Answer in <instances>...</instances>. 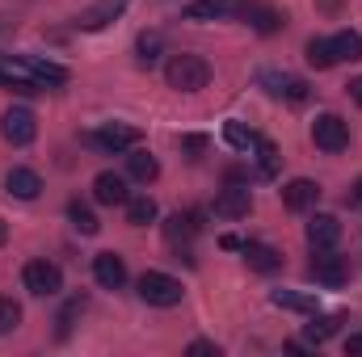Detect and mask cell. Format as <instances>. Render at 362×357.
<instances>
[{
	"label": "cell",
	"instance_id": "obj_40",
	"mask_svg": "<svg viewBox=\"0 0 362 357\" xmlns=\"http://www.w3.org/2000/svg\"><path fill=\"white\" fill-rule=\"evenodd\" d=\"M0 85H4V80H0Z\"/></svg>",
	"mask_w": 362,
	"mask_h": 357
},
{
	"label": "cell",
	"instance_id": "obj_10",
	"mask_svg": "<svg viewBox=\"0 0 362 357\" xmlns=\"http://www.w3.org/2000/svg\"><path fill=\"white\" fill-rule=\"evenodd\" d=\"M127 4H131V0H93L89 8L76 17V25H81V30H89V34H93V30H105L110 21H118V17L127 13Z\"/></svg>",
	"mask_w": 362,
	"mask_h": 357
},
{
	"label": "cell",
	"instance_id": "obj_5",
	"mask_svg": "<svg viewBox=\"0 0 362 357\" xmlns=\"http://www.w3.org/2000/svg\"><path fill=\"white\" fill-rule=\"evenodd\" d=\"M312 143H316L320 152H329V156L346 152V147H350V126H346V118H337V114H320V118L312 122Z\"/></svg>",
	"mask_w": 362,
	"mask_h": 357
},
{
	"label": "cell",
	"instance_id": "obj_33",
	"mask_svg": "<svg viewBox=\"0 0 362 357\" xmlns=\"http://www.w3.org/2000/svg\"><path fill=\"white\" fill-rule=\"evenodd\" d=\"M189 357H219V345L215 341H194L189 345Z\"/></svg>",
	"mask_w": 362,
	"mask_h": 357
},
{
	"label": "cell",
	"instance_id": "obj_25",
	"mask_svg": "<svg viewBox=\"0 0 362 357\" xmlns=\"http://www.w3.org/2000/svg\"><path fill=\"white\" fill-rule=\"evenodd\" d=\"M308 63H312L316 72L333 68V63H337V55H333V38H308Z\"/></svg>",
	"mask_w": 362,
	"mask_h": 357
},
{
	"label": "cell",
	"instance_id": "obj_8",
	"mask_svg": "<svg viewBox=\"0 0 362 357\" xmlns=\"http://www.w3.org/2000/svg\"><path fill=\"white\" fill-rule=\"evenodd\" d=\"M249 210H253V193H249V185L228 181V189L215 193V214H219V219H245Z\"/></svg>",
	"mask_w": 362,
	"mask_h": 357
},
{
	"label": "cell",
	"instance_id": "obj_27",
	"mask_svg": "<svg viewBox=\"0 0 362 357\" xmlns=\"http://www.w3.org/2000/svg\"><path fill=\"white\" fill-rule=\"evenodd\" d=\"M253 152H257V173H262V177H278V164H282V156H278V147H274L270 139H262V135H257Z\"/></svg>",
	"mask_w": 362,
	"mask_h": 357
},
{
	"label": "cell",
	"instance_id": "obj_15",
	"mask_svg": "<svg viewBox=\"0 0 362 357\" xmlns=\"http://www.w3.org/2000/svg\"><path fill=\"white\" fill-rule=\"evenodd\" d=\"M4 189H8V198H17V202H34V198L42 193V177H38L34 169H8V173H4Z\"/></svg>",
	"mask_w": 362,
	"mask_h": 357
},
{
	"label": "cell",
	"instance_id": "obj_31",
	"mask_svg": "<svg viewBox=\"0 0 362 357\" xmlns=\"http://www.w3.org/2000/svg\"><path fill=\"white\" fill-rule=\"evenodd\" d=\"M17 324H21V307H17L13 298H4V294H0V337L17 332Z\"/></svg>",
	"mask_w": 362,
	"mask_h": 357
},
{
	"label": "cell",
	"instance_id": "obj_22",
	"mask_svg": "<svg viewBox=\"0 0 362 357\" xmlns=\"http://www.w3.org/2000/svg\"><path fill=\"white\" fill-rule=\"evenodd\" d=\"M341 324H346V315H320V311H312V324L303 328V337H308V345H325L329 337H337Z\"/></svg>",
	"mask_w": 362,
	"mask_h": 357
},
{
	"label": "cell",
	"instance_id": "obj_7",
	"mask_svg": "<svg viewBox=\"0 0 362 357\" xmlns=\"http://www.w3.org/2000/svg\"><path fill=\"white\" fill-rule=\"evenodd\" d=\"M139 126H127V122H105L97 135H93V143L101 147V152H131V147H139Z\"/></svg>",
	"mask_w": 362,
	"mask_h": 357
},
{
	"label": "cell",
	"instance_id": "obj_12",
	"mask_svg": "<svg viewBox=\"0 0 362 357\" xmlns=\"http://www.w3.org/2000/svg\"><path fill=\"white\" fill-rule=\"evenodd\" d=\"M320 202V185L308 177H295L291 185H282V206L286 210H295V214H303V210H312Z\"/></svg>",
	"mask_w": 362,
	"mask_h": 357
},
{
	"label": "cell",
	"instance_id": "obj_35",
	"mask_svg": "<svg viewBox=\"0 0 362 357\" xmlns=\"http://www.w3.org/2000/svg\"><path fill=\"white\" fill-rule=\"evenodd\" d=\"M346 89H350V101H354V105L362 109V76H354V80H350Z\"/></svg>",
	"mask_w": 362,
	"mask_h": 357
},
{
	"label": "cell",
	"instance_id": "obj_38",
	"mask_svg": "<svg viewBox=\"0 0 362 357\" xmlns=\"http://www.w3.org/2000/svg\"><path fill=\"white\" fill-rule=\"evenodd\" d=\"M316 8H320V13H337V8H341V0H316Z\"/></svg>",
	"mask_w": 362,
	"mask_h": 357
},
{
	"label": "cell",
	"instance_id": "obj_39",
	"mask_svg": "<svg viewBox=\"0 0 362 357\" xmlns=\"http://www.w3.org/2000/svg\"><path fill=\"white\" fill-rule=\"evenodd\" d=\"M4 240H8V223L0 219V244H4Z\"/></svg>",
	"mask_w": 362,
	"mask_h": 357
},
{
	"label": "cell",
	"instance_id": "obj_26",
	"mask_svg": "<svg viewBox=\"0 0 362 357\" xmlns=\"http://www.w3.org/2000/svg\"><path fill=\"white\" fill-rule=\"evenodd\" d=\"M194 231H198L194 214H173V219H165V236H169V244H189Z\"/></svg>",
	"mask_w": 362,
	"mask_h": 357
},
{
	"label": "cell",
	"instance_id": "obj_1",
	"mask_svg": "<svg viewBox=\"0 0 362 357\" xmlns=\"http://www.w3.org/2000/svg\"><path fill=\"white\" fill-rule=\"evenodd\" d=\"M165 80H169V89H177V92H198L211 85V63L202 55L181 51V55H173L165 63Z\"/></svg>",
	"mask_w": 362,
	"mask_h": 357
},
{
	"label": "cell",
	"instance_id": "obj_32",
	"mask_svg": "<svg viewBox=\"0 0 362 357\" xmlns=\"http://www.w3.org/2000/svg\"><path fill=\"white\" fill-rule=\"evenodd\" d=\"M177 147L189 152V156H198V152H206V135H177Z\"/></svg>",
	"mask_w": 362,
	"mask_h": 357
},
{
	"label": "cell",
	"instance_id": "obj_28",
	"mask_svg": "<svg viewBox=\"0 0 362 357\" xmlns=\"http://www.w3.org/2000/svg\"><path fill=\"white\" fill-rule=\"evenodd\" d=\"M135 51H139V63H144V68H152V63L160 59V51H165V38H160L156 30H148V34H139Z\"/></svg>",
	"mask_w": 362,
	"mask_h": 357
},
{
	"label": "cell",
	"instance_id": "obj_37",
	"mask_svg": "<svg viewBox=\"0 0 362 357\" xmlns=\"http://www.w3.org/2000/svg\"><path fill=\"white\" fill-rule=\"evenodd\" d=\"M282 349H286V353H308V341H286Z\"/></svg>",
	"mask_w": 362,
	"mask_h": 357
},
{
	"label": "cell",
	"instance_id": "obj_21",
	"mask_svg": "<svg viewBox=\"0 0 362 357\" xmlns=\"http://www.w3.org/2000/svg\"><path fill=\"white\" fill-rule=\"evenodd\" d=\"M270 303H274V307H282V311H299V315H312V311H320L316 294H303V290H274Z\"/></svg>",
	"mask_w": 362,
	"mask_h": 357
},
{
	"label": "cell",
	"instance_id": "obj_4",
	"mask_svg": "<svg viewBox=\"0 0 362 357\" xmlns=\"http://www.w3.org/2000/svg\"><path fill=\"white\" fill-rule=\"evenodd\" d=\"M0 135H4V143H13V147L34 143V135H38L34 109H30V105H8V109L0 114Z\"/></svg>",
	"mask_w": 362,
	"mask_h": 357
},
{
	"label": "cell",
	"instance_id": "obj_17",
	"mask_svg": "<svg viewBox=\"0 0 362 357\" xmlns=\"http://www.w3.org/2000/svg\"><path fill=\"white\" fill-rule=\"evenodd\" d=\"M341 240V223L333 219V214H316L312 223H308V244L312 248H333Z\"/></svg>",
	"mask_w": 362,
	"mask_h": 357
},
{
	"label": "cell",
	"instance_id": "obj_14",
	"mask_svg": "<svg viewBox=\"0 0 362 357\" xmlns=\"http://www.w3.org/2000/svg\"><path fill=\"white\" fill-rule=\"evenodd\" d=\"M93 277H97V286L118 290V286L127 282V261H122L118 253H97V257H93Z\"/></svg>",
	"mask_w": 362,
	"mask_h": 357
},
{
	"label": "cell",
	"instance_id": "obj_29",
	"mask_svg": "<svg viewBox=\"0 0 362 357\" xmlns=\"http://www.w3.org/2000/svg\"><path fill=\"white\" fill-rule=\"evenodd\" d=\"M223 139H228L236 152H249V147L257 143V131H253V126H245V122H223Z\"/></svg>",
	"mask_w": 362,
	"mask_h": 357
},
{
	"label": "cell",
	"instance_id": "obj_23",
	"mask_svg": "<svg viewBox=\"0 0 362 357\" xmlns=\"http://www.w3.org/2000/svg\"><path fill=\"white\" fill-rule=\"evenodd\" d=\"M156 202L148 198V193H139V198H127V223L131 227H148V223H156Z\"/></svg>",
	"mask_w": 362,
	"mask_h": 357
},
{
	"label": "cell",
	"instance_id": "obj_2",
	"mask_svg": "<svg viewBox=\"0 0 362 357\" xmlns=\"http://www.w3.org/2000/svg\"><path fill=\"white\" fill-rule=\"evenodd\" d=\"M21 282H25V290L34 294V298H55L59 290H64V269L55 265V261H25L21 269Z\"/></svg>",
	"mask_w": 362,
	"mask_h": 357
},
{
	"label": "cell",
	"instance_id": "obj_19",
	"mask_svg": "<svg viewBox=\"0 0 362 357\" xmlns=\"http://www.w3.org/2000/svg\"><path fill=\"white\" fill-rule=\"evenodd\" d=\"M240 253H245V265L253 269V273H274V269H282V253H274L270 244H240Z\"/></svg>",
	"mask_w": 362,
	"mask_h": 357
},
{
	"label": "cell",
	"instance_id": "obj_30",
	"mask_svg": "<svg viewBox=\"0 0 362 357\" xmlns=\"http://www.w3.org/2000/svg\"><path fill=\"white\" fill-rule=\"evenodd\" d=\"M68 219H72V227H76L81 236H97V231H101L97 214H93L89 206H85V202H72V206H68Z\"/></svg>",
	"mask_w": 362,
	"mask_h": 357
},
{
	"label": "cell",
	"instance_id": "obj_34",
	"mask_svg": "<svg viewBox=\"0 0 362 357\" xmlns=\"http://www.w3.org/2000/svg\"><path fill=\"white\" fill-rule=\"evenodd\" d=\"M346 357H362V332H350V341H346Z\"/></svg>",
	"mask_w": 362,
	"mask_h": 357
},
{
	"label": "cell",
	"instance_id": "obj_9",
	"mask_svg": "<svg viewBox=\"0 0 362 357\" xmlns=\"http://www.w3.org/2000/svg\"><path fill=\"white\" fill-rule=\"evenodd\" d=\"M257 80H262V85H266V92H270V97H278V101H291V105L308 101V85H303L299 76H291V72H262Z\"/></svg>",
	"mask_w": 362,
	"mask_h": 357
},
{
	"label": "cell",
	"instance_id": "obj_20",
	"mask_svg": "<svg viewBox=\"0 0 362 357\" xmlns=\"http://www.w3.org/2000/svg\"><path fill=\"white\" fill-rule=\"evenodd\" d=\"M127 173L139 181V185H148V181L160 177V160H156L152 152H144V147H131V156H127Z\"/></svg>",
	"mask_w": 362,
	"mask_h": 357
},
{
	"label": "cell",
	"instance_id": "obj_16",
	"mask_svg": "<svg viewBox=\"0 0 362 357\" xmlns=\"http://www.w3.org/2000/svg\"><path fill=\"white\" fill-rule=\"evenodd\" d=\"M21 63L30 68V76H34V85H51V89H59V85H68V72L59 68V63H51V59H38V55H21Z\"/></svg>",
	"mask_w": 362,
	"mask_h": 357
},
{
	"label": "cell",
	"instance_id": "obj_36",
	"mask_svg": "<svg viewBox=\"0 0 362 357\" xmlns=\"http://www.w3.org/2000/svg\"><path fill=\"white\" fill-rule=\"evenodd\" d=\"M350 206H354V210H362V177L350 185Z\"/></svg>",
	"mask_w": 362,
	"mask_h": 357
},
{
	"label": "cell",
	"instance_id": "obj_18",
	"mask_svg": "<svg viewBox=\"0 0 362 357\" xmlns=\"http://www.w3.org/2000/svg\"><path fill=\"white\" fill-rule=\"evenodd\" d=\"M236 8V0H189L185 8H181V17L185 21H219V17H228Z\"/></svg>",
	"mask_w": 362,
	"mask_h": 357
},
{
	"label": "cell",
	"instance_id": "obj_6",
	"mask_svg": "<svg viewBox=\"0 0 362 357\" xmlns=\"http://www.w3.org/2000/svg\"><path fill=\"white\" fill-rule=\"evenodd\" d=\"M312 282H320V286H346L350 282V261L346 257H337L333 248H312Z\"/></svg>",
	"mask_w": 362,
	"mask_h": 357
},
{
	"label": "cell",
	"instance_id": "obj_3",
	"mask_svg": "<svg viewBox=\"0 0 362 357\" xmlns=\"http://www.w3.org/2000/svg\"><path fill=\"white\" fill-rule=\"evenodd\" d=\"M181 294H185L181 282L169 277V273H160V269H148V273L139 277V298H144L148 307H177Z\"/></svg>",
	"mask_w": 362,
	"mask_h": 357
},
{
	"label": "cell",
	"instance_id": "obj_24",
	"mask_svg": "<svg viewBox=\"0 0 362 357\" xmlns=\"http://www.w3.org/2000/svg\"><path fill=\"white\" fill-rule=\"evenodd\" d=\"M333 55H337V63H354V59H362V34L358 30L333 34Z\"/></svg>",
	"mask_w": 362,
	"mask_h": 357
},
{
	"label": "cell",
	"instance_id": "obj_13",
	"mask_svg": "<svg viewBox=\"0 0 362 357\" xmlns=\"http://www.w3.org/2000/svg\"><path fill=\"white\" fill-rule=\"evenodd\" d=\"M127 198H131L127 177H118V173H97L93 177V202H101V206H127Z\"/></svg>",
	"mask_w": 362,
	"mask_h": 357
},
{
	"label": "cell",
	"instance_id": "obj_11",
	"mask_svg": "<svg viewBox=\"0 0 362 357\" xmlns=\"http://www.w3.org/2000/svg\"><path fill=\"white\" fill-rule=\"evenodd\" d=\"M240 13H245V21H249L257 34H278V30L286 25V13H282V8H270V4H262V0H245Z\"/></svg>",
	"mask_w": 362,
	"mask_h": 357
}]
</instances>
